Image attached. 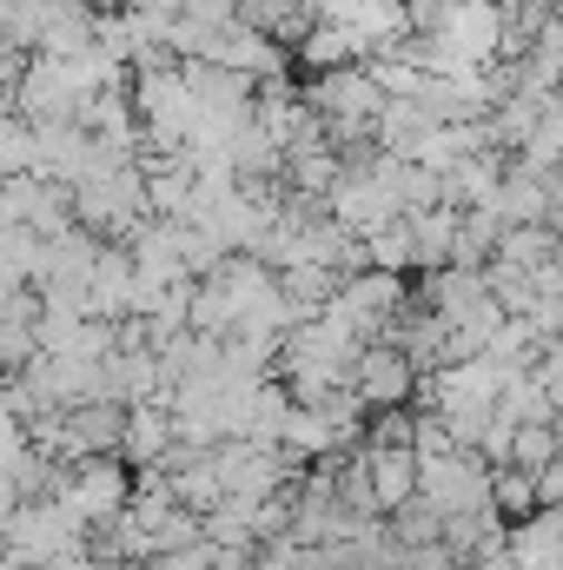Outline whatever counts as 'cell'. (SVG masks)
Masks as SVG:
<instances>
[{
  "instance_id": "cell-1",
  "label": "cell",
  "mask_w": 563,
  "mask_h": 570,
  "mask_svg": "<svg viewBox=\"0 0 563 570\" xmlns=\"http://www.w3.org/2000/svg\"><path fill=\"white\" fill-rule=\"evenodd\" d=\"M412 385H418V372H412V358H405L392 338L358 345V358H352V392L365 399V412H378V405H405Z\"/></svg>"
},
{
  "instance_id": "cell-2",
  "label": "cell",
  "mask_w": 563,
  "mask_h": 570,
  "mask_svg": "<svg viewBox=\"0 0 563 570\" xmlns=\"http://www.w3.org/2000/svg\"><path fill=\"white\" fill-rule=\"evenodd\" d=\"M87 312H93V318H127V312H134V259H127V246H93V266H87Z\"/></svg>"
},
{
  "instance_id": "cell-3",
  "label": "cell",
  "mask_w": 563,
  "mask_h": 570,
  "mask_svg": "<svg viewBox=\"0 0 563 570\" xmlns=\"http://www.w3.org/2000/svg\"><path fill=\"white\" fill-rule=\"evenodd\" d=\"M166 444H172V412H166L159 399L127 405V419H120V458H127V471L159 464V451H166Z\"/></svg>"
},
{
  "instance_id": "cell-4",
  "label": "cell",
  "mask_w": 563,
  "mask_h": 570,
  "mask_svg": "<svg viewBox=\"0 0 563 570\" xmlns=\"http://www.w3.org/2000/svg\"><path fill=\"white\" fill-rule=\"evenodd\" d=\"M504 558L511 570H557V511H531L504 524Z\"/></svg>"
},
{
  "instance_id": "cell-5",
  "label": "cell",
  "mask_w": 563,
  "mask_h": 570,
  "mask_svg": "<svg viewBox=\"0 0 563 570\" xmlns=\"http://www.w3.org/2000/svg\"><path fill=\"white\" fill-rule=\"evenodd\" d=\"M491 511H497L504 524H517V518L544 511V504H537V484H531V471H524V464H491Z\"/></svg>"
},
{
  "instance_id": "cell-6",
  "label": "cell",
  "mask_w": 563,
  "mask_h": 570,
  "mask_svg": "<svg viewBox=\"0 0 563 570\" xmlns=\"http://www.w3.org/2000/svg\"><path fill=\"white\" fill-rule=\"evenodd\" d=\"M551 458H557V425H511V458H504V464L537 471V464H551Z\"/></svg>"
}]
</instances>
